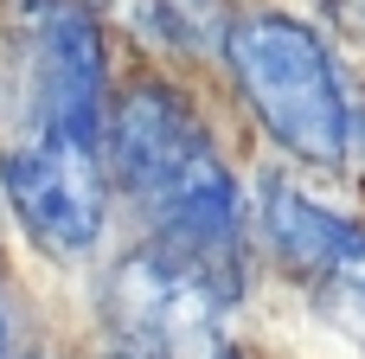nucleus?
<instances>
[{"label":"nucleus","instance_id":"nucleus-1","mask_svg":"<svg viewBox=\"0 0 365 359\" xmlns=\"http://www.w3.org/2000/svg\"><path fill=\"white\" fill-rule=\"evenodd\" d=\"M109 173L122 199L141 212L154 244H173L205 263H237L244 193L237 173L218 161L192 103L160 84L135 77L109 109Z\"/></svg>","mask_w":365,"mask_h":359},{"label":"nucleus","instance_id":"nucleus-2","mask_svg":"<svg viewBox=\"0 0 365 359\" xmlns=\"http://www.w3.org/2000/svg\"><path fill=\"white\" fill-rule=\"evenodd\" d=\"M225 71L257 116V128L302 167H346L353 154V90L327 51V39L282 13V6H244L225 32Z\"/></svg>","mask_w":365,"mask_h":359},{"label":"nucleus","instance_id":"nucleus-9","mask_svg":"<svg viewBox=\"0 0 365 359\" xmlns=\"http://www.w3.org/2000/svg\"><path fill=\"white\" fill-rule=\"evenodd\" d=\"M109 359H160V353H148V347H128V340H122V347H115Z\"/></svg>","mask_w":365,"mask_h":359},{"label":"nucleus","instance_id":"nucleus-10","mask_svg":"<svg viewBox=\"0 0 365 359\" xmlns=\"http://www.w3.org/2000/svg\"><path fill=\"white\" fill-rule=\"evenodd\" d=\"M0 359H6V308H0Z\"/></svg>","mask_w":365,"mask_h":359},{"label":"nucleus","instance_id":"nucleus-7","mask_svg":"<svg viewBox=\"0 0 365 359\" xmlns=\"http://www.w3.org/2000/svg\"><path fill=\"white\" fill-rule=\"evenodd\" d=\"M148 19H154V32H160L167 45H180V51H199V45H212V39L225 45V32H231L225 0H154Z\"/></svg>","mask_w":365,"mask_h":359},{"label":"nucleus","instance_id":"nucleus-3","mask_svg":"<svg viewBox=\"0 0 365 359\" xmlns=\"http://www.w3.org/2000/svg\"><path fill=\"white\" fill-rule=\"evenodd\" d=\"M103 302L128 347H148L160 359H212L225 315L237 302V263H205L173 244H141L109 270Z\"/></svg>","mask_w":365,"mask_h":359},{"label":"nucleus","instance_id":"nucleus-8","mask_svg":"<svg viewBox=\"0 0 365 359\" xmlns=\"http://www.w3.org/2000/svg\"><path fill=\"white\" fill-rule=\"evenodd\" d=\"M314 295H321V308H327L346 334H359V340H365V231L353 238V251L314 283Z\"/></svg>","mask_w":365,"mask_h":359},{"label":"nucleus","instance_id":"nucleus-4","mask_svg":"<svg viewBox=\"0 0 365 359\" xmlns=\"http://www.w3.org/2000/svg\"><path fill=\"white\" fill-rule=\"evenodd\" d=\"M103 141H77V135H58V128H26L6 161H0V186H6V206L13 218L26 225V238L64 263H83L96 244H103V212H109V193H103Z\"/></svg>","mask_w":365,"mask_h":359},{"label":"nucleus","instance_id":"nucleus-5","mask_svg":"<svg viewBox=\"0 0 365 359\" xmlns=\"http://www.w3.org/2000/svg\"><path fill=\"white\" fill-rule=\"evenodd\" d=\"M19 71L32 96V128H58L109 148L103 103V32L83 0H13Z\"/></svg>","mask_w":365,"mask_h":359},{"label":"nucleus","instance_id":"nucleus-6","mask_svg":"<svg viewBox=\"0 0 365 359\" xmlns=\"http://www.w3.org/2000/svg\"><path fill=\"white\" fill-rule=\"evenodd\" d=\"M257 225H263V244L276 251V263L295 270V276H308V283H321V276L353 251V238L365 231L359 218L321 206L314 193H302V186L282 180V173H269V180L257 186Z\"/></svg>","mask_w":365,"mask_h":359}]
</instances>
